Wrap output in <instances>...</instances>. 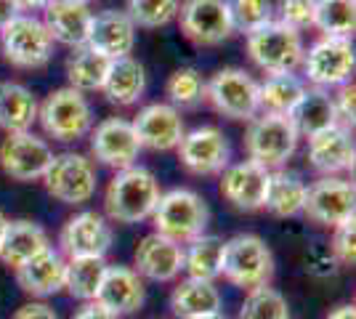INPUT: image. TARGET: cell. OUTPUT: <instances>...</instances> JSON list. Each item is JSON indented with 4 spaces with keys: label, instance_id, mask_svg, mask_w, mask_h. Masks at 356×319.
Returning a JSON list of instances; mask_svg holds the SVG:
<instances>
[{
    "label": "cell",
    "instance_id": "cell-13",
    "mask_svg": "<svg viewBox=\"0 0 356 319\" xmlns=\"http://www.w3.org/2000/svg\"><path fill=\"white\" fill-rule=\"evenodd\" d=\"M178 163L192 176H221L223 167L232 163V144L221 128L200 125L186 131L176 147Z\"/></svg>",
    "mask_w": 356,
    "mask_h": 319
},
{
    "label": "cell",
    "instance_id": "cell-23",
    "mask_svg": "<svg viewBox=\"0 0 356 319\" xmlns=\"http://www.w3.org/2000/svg\"><path fill=\"white\" fill-rule=\"evenodd\" d=\"M138 27L134 19L118 11V8H104L99 14H93L88 32V46L99 54H104L106 59H122V56H134Z\"/></svg>",
    "mask_w": 356,
    "mask_h": 319
},
{
    "label": "cell",
    "instance_id": "cell-24",
    "mask_svg": "<svg viewBox=\"0 0 356 319\" xmlns=\"http://www.w3.org/2000/svg\"><path fill=\"white\" fill-rule=\"evenodd\" d=\"M64 274H67V256L51 245L40 256L16 269V282L32 298H51L64 290Z\"/></svg>",
    "mask_w": 356,
    "mask_h": 319
},
{
    "label": "cell",
    "instance_id": "cell-2",
    "mask_svg": "<svg viewBox=\"0 0 356 319\" xmlns=\"http://www.w3.org/2000/svg\"><path fill=\"white\" fill-rule=\"evenodd\" d=\"M149 221L157 234H163L178 245H186L208 231L210 208L205 197L197 195L194 189L176 186V189H168L160 195Z\"/></svg>",
    "mask_w": 356,
    "mask_h": 319
},
{
    "label": "cell",
    "instance_id": "cell-40",
    "mask_svg": "<svg viewBox=\"0 0 356 319\" xmlns=\"http://www.w3.org/2000/svg\"><path fill=\"white\" fill-rule=\"evenodd\" d=\"M314 14H316V0H277L274 3V19L298 32L314 30Z\"/></svg>",
    "mask_w": 356,
    "mask_h": 319
},
{
    "label": "cell",
    "instance_id": "cell-48",
    "mask_svg": "<svg viewBox=\"0 0 356 319\" xmlns=\"http://www.w3.org/2000/svg\"><path fill=\"white\" fill-rule=\"evenodd\" d=\"M325 319H356V306L354 304H341L335 306Z\"/></svg>",
    "mask_w": 356,
    "mask_h": 319
},
{
    "label": "cell",
    "instance_id": "cell-29",
    "mask_svg": "<svg viewBox=\"0 0 356 319\" xmlns=\"http://www.w3.org/2000/svg\"><path fill=\"white\" fill-rule=\"evenodd\" d=\"M38 104L40 101L24 83L0 80V131H32V125L38 122Z\"/></svg>",
    "mask_w": 356,
    "mask_h": 319
},
{
    "label": "cell",
    "instance_id": "cell-28",
    "mask_svg": "<svg viewBox=\"0 0 356 319\" xmlns=\"http://www.w3.org/2000/svg\"><path fill=\"white\" fill-rule=\"evenodd\" d=\"M287 117L296 125V131L300 138H309V136H314V133L330 128V125H335V122H338V115H335L332 91L306 85L303 96L298 99V104L293 106V112H290Z\"/></svg>",
    "mask_w": 356,
    "mask_h": 319
},
{
    "label": "cell",
    "instance_id": "cell-47",
    "mask_svg": "<svg viewBox=\"0 0 356 319\" xmlns=\"http://www.w3.org/2000/svg\"><path fill=\"white\" fill-rule=\"evenodd\" d=\"M16 14H19V8H16L14 0H0V30H3Z\"/></svg>",
    "mask_w": 356,
    "mask_h": 319
},
{
    "label": "cell",
    "instance_id": "cell-17",
    "mask_svg": "<svg viewBox=\"0 0 356 319\" xmlns=\"http://www.w3.org/2000/svg\"><path fill=\"white\" fill-rule=\"evenodd\" d=\"M268 173L264 165L252 163V160H237L223 167L218 176V192L226 205H232L239 213H258L264 211V199H266Z\"/></svg>",
    "mask_w": 356,
    "mask_h": 319
},
{
    "label": "cell",
    "instance_id": "cell-33",
    "mask_svg": "<svg viewBox=\"0 0 356 319\" xmlns=\"http://www.w3.org/2000/svg\"><path fill=\"white\" fill-rule=\"evenodd\" d=\"M112 59H106L104 54L93 51L90 46L74 48L70 59L64 64V75H67V85H72L80 93H96L102 91L109 72Z\"/></svg>",
    "mask_w": 356,
    "mask_h": 319
},
{
    "label": "cell",
    "instance_id": "cell-52",
    "mask_svg": "<svg viewBox=\"0 0 356 319\" xmlns=\"http://www.w3.org/2000/svg\"><path fill=\"white\" fill-rule=\"evenodd\" d=\"M157 319H165V317H157Z\"/></svg>",
    "mask_w": 356,
    "mask_h": 319
},
{
    "label": "cell",
    "instance_id": "cell-49",
    "mask_svg": "<svg viewBox=\"0 0 356 319\" xmlns=\"http://www.w3.org/2000/svg\"><path fill=\"white\" fill-rule=\"evenodd\" d=\"M8 221H11V218H8V215H6V211L0 208V240H3V234H6V227H8Z\"/></svg>",
    "mask_w": 356,
    "mask_h": 319
},
{
    "label": "cell",
    "instance_id": "cell-18",
    "mask_svg": "<svg viewBox=\"0 0 356 319\" xmlns=\"http://www.w3.org/2000/svg\"><path fill=\"white\" fill-rule=\"evenodd\" d=\"M131 122H134L136 138H138L141 149H149V152H173L181 144L184 133H186L181 112L168 101L144 104Z\"/></svg>",
    "mask_w": 356,
    "mask_h": 319
},
{
    "label": "cell",
    "instance_id": "cell-20",
    "mask_svg": "<svg viewBox=\"0 0 356 319\" xmlns=\"http://www.w3.org/2000/svg\"><path fill=\"white\" fill-rule=\"evenodd\" d=\"M134 269L141 274L144 282H176L184 272V245L152 231L136 245Z\"/></svg>",
    "mask_w": 356,
    "mask_h": 319
},
{
    "label": "cell",
    "instance_id": "cell-4",
    "mask_svg": "<svg viewBox=\"0 0 356 319\" xmlns=\"http://www.w3.org/2000/svg\"><path fill=\"white\" fill-rule=\"evenodd\" d=\"M274 272H277L274 253L264 237L252 231H242V234H234L232 240H226L221 277L229 285L248 293L261 285H271Z\"/></svg>",
    "mask_w": 356,
    "mask_h": 319
},
{
    "label": "cell",
    "instance_id": "cell-51",
    "mask_svg": "<svg viewBox=\"0 0 356 319\" xmlns=\"http://www.w3.org/2000/svg\"><path fill=\"white\" fill-rule=\"evenodd\" d=\"M83 3H88V6H90V3H93V0H83Z\"/></svg>",
    "mask_w": 356,
    "mask_h": 319
},
{
    "label": "cell",
    "instance_id": "cell-10",
    "mask_svg": "<svg viewBox=\"0 0 356 319\" xmlns=\"http://www.w3.org/2000/svg\"><path fill=\"white\" fill-rule=\"evenodd\" d=\"M205 104L221 117L250 122L258 115V80L242 67H223L208 77Z\"/></svg>",
    "mask_w": 356,
    "mask_h": 319
},
{
    "label": "cell",
    "instance_id": "cell-37",
    "mask_svg": "<svg viewBox=\"0 0 356 319\" xmlns=\"http://www.w3.org/2000/svg\"><path fill=\"white\" fill-rule=\"evenodd\" d=\"M237 319H290V304L271 285H261L245 293Z\"/></svg>",
    "mask_w": 356,
    "mask_h": 319
},
{
    "label": "cell",
    "instance_id": "cell-11",
    "mask_svg": "<svg viewBox=\"0 0 356 319\" xmlns=\"http://www.w3.org/2000/svg\"><path fill=\"white\" fill-rule=\"evenodd\" d=\"M176 22L181 35L197 48H216L234 35L226 0H181Z\"/></svg>",
    "mask_w": 356,
    "mask_h": 319
},
{
    "label": "cell",
    "instance_id": "cell-6",
    "mask_svg": "<svg viewBox=\"0 0 356 319\" xmlns=\"http://www.w3.org/2000/svg\"><path fill=\"white\" fill-rule=\"evenodd\" d=\"M298 141H300V136H298L290 117L258 112L245 128L242 147L248 152V160L264 165L266 170H277L293 160Z\"/></svg>",
    "mask_w": 356,
    "mask_h": 319
},
{
    "label": "cell",
    "instance_id": "cell-50",
    "mask_svg": "<svg viewBox=\"0 0 356 319\" xmlns=\"http://www.w3.org/2000/svg\"><path fill=\"white\" fill-rule=\"evenodd\" d=\"M192 319H229V317L223 314V309H221V311H210V314H202V317H192Z\"/></svg>",
    "mask_w": 356,
    "mask_h": 319
},
{
    "label": "cell",
    "instance_id": "cell-45",
    "mask_svg": "<svg viewBox=\"0 0 356 319\" xmlns=\"http://www.w3.org/2000/svg\"><path fill=\"white\" fill-rule=\"evenodd\" d=\"M72 319H120V317H115L112 311H106L102 304L88 301V304H83V309H77V311H74Z\"/></svg>",
    "mask_w": 356,
    "mask_h": 319
},
{
    "label": "cell",
    "instance_id": "cell-42",
    "mask_svg": "<svg viewBox=\"0 0 356 319\" xmlns=\"http://www.w3.org/2000/svg\"><path fill=\"white\" fill-rule=\"evenodd\" d=\"M332 101H335V115L338 122L346 128H354V115H356V88L354 80L351 83H343L338 88H332Z\"/></svg>",
    "mask_w": 356,
    "mask_h": 319
},
{
    "label": "cell",
    "instance_id": "cell-22",
    "mask_svg": "<svg viewBox=\"0 0 356 319\" xmlns=\"http://www.w3.org/2000/svg\"><path fill=\"white\" fill-rule=\"evenodd\" d=\"M43 24L56 46H67L70 51L88 46L93 11L83 0H54L43 8Z\"/></svg>",
    "mask_w": 356,
    "mask_h": 319
},
{
    "label": "cell",
    "instance_id": "cell-44",
    "mask_svg": "<svg viewBox=\"0 0 356 319\" xmlns=\"http://www.w3.org/2000/svg\"><path fill=\"white\" fill-rule=\"evenodd\" d=\"M11 319H59V314L43 301H30V304L19 306Z\"/></svg>",
    "mask_w": 356,
    "mask_h": 319
},
{
    "label": "cell",
    "instance_id": "cell-35",
    "mask_svg": "<svg viewBox=\"0 0 356 319\" xmlns=\"http://www.w3.org/2000/svg\"><path fill=\"white\" fill-rule=\"evenodd\" d=\"M205 88H208V77L197 67H178L165 80L168 104L176 106L178 112H192L205 104Z\"/></svg>",
    "mask_w": 356,
    "mask_h": 319
},
{
    "label": "cell",
    "instance_id": "cell-32",
    "mask_svg": "<svg viewBox=\"0 0 356 319\" xmlns=\"http://www.w3.org/2000/svg\"><path fill=\"white\" fill-rule=\"evenodd\" d=\"M306 91V80L298 72L266 75L258 83V112L266 115H290L298 99Z\"/></svg>",
    "mask_w": 356,
    "mask_h": 319
},
{
    "label": "cell",
    "instance_id": "cell-1",
    "mask_svg": "<svg viewBox=\"0 0 356 319\" xmlns=\"http://www.w3.org/2000/svg\"><path fill=\"white\" fill-rule=\"evenodd\" d=\"M163 195L157 176L144 165L115 170L104 189V215L112 224H141L149 221Z\"/></svg>",
    "mask_w": 356,
    "mask_h": 319
},
{
    "label": "cell",
    "instance_id": "cell-16",
    "mask_svg": "<svg viewBox=\"0 0 356 319\" xmlns=\"http://www.w3.org/2000/svg\"><path fill=\"white\" fill-rule=\"evenodd\" d=\"M115 243V229L112 221L104 213L99 211H77L64 221L59 231V250L67 259H77V256H102L112 250Z\"/></svg>",
    "mask_w": 356,
    "mask_h": 319
},
{
    "label": "cell",
    "instance_id": "cell-8",
    "mask_svg": "<svg viewBox=\"0 0 356 319\" xmlns=\"http://www.w3.org/2000/svg\"><path fill=\"white\" fill-rule=\"evenodd\" d=\"M356 69V54L351 38H330L322 35L316 38L312 46L303 51L300 61V77L306 80V85L314 88H338L343 83L354 80Z\"/></svg>",
    "mask_w": 356,
    "mask_h": 319
},
{
    "label": "cell",
    "instance_id": "cell-14",
    "mask_svg": "<svg viewBox=\"0 0 356 319\" xmlns=\"http://www.w3.org/2000/svg\"><path fill=\"white\" fill-rule=\"evenodd\" d=\"M356 189L346 176H319L306 189L303 215L316 227L335 229L338 224L354 218Z\"/></svg>",
    "mask_w": 356,
    "mask_h": 319
},
{
    "label": "cell",
    "instance_id": "cell-31",
    "mask_svg": "<svg viewBox=\"0 0 356 319\" xmlns=\"http://www.w3.org/2000/svg\"><path fill=\"white\" fill-rule=\"evenodd\" d=\"M223 245L218 234H200L197 240L184 245V274L192 279L216 282L223 272Z\"/></svg>",
    "mask_w": 356,
    "mask_h": 319
},
{
    "label": "cell",
    "instance_id": "cell-12",
    "mask_svg": "<svg viewBox=\"0 0 356 319\" xmlns=\"http://www.w3.org/2000/svg\"><path fill=\"white\" fill-rule=\"evenodd\" d=\"M51 160H54L51 141L35 131L6 133V138L0 141V170L11 181H40Z\"/></svg>",
    "mask_w": 356,
    "mask_h": 319
},
{
    "label": "cell",
    "instance_id": "cell-38",
    "mask_svg": "<svg viewBox=\"0 0 356 319\" xmlns=\"http://www.w3.org/2000/svg\"><path fill=\"white\" fill-rule=\"evenodd\" d=\"M181 0H128L125 14L141 30H160L176 22Z\"/></svg>",
    "mask_w": 356,
    "mask_h": 319
},
{
    "label": "cell",
    "instance_id": "cell-30",
    "mask_svg": "<svg viewBox=\"0 0 356 319\" xmlns=\"http://www.w3.org/2000/svg\"><path fill=\"white\" fill-rule=\"evenodd\" d=\"M223 295L216 288V282H205V279H181L173 293H170V311L176 319H192L202 317L210 311H221Z\"/></svg>",
    "mask_w": 356,
    "mask_h": 319
},
{
    "label": "cell",
    "instance_id": "cell-19",
    "mask_svg": "<svg viewBox=\"0 0 356 319\" xmlns=\"http://www.w3.org/2000/svg\"><path fill=\"white\" fill-rule=\"evenodd\" d=\"M306 157H309V165L319 176H343V173L354 170V131L335 122L325 131L314 133L309 136Z\"/></svg>",
    "mask_w": 356,
    "mask_h": 319
},
{
    "label": "cell",
    "instance_id": "cell-39",
    "mask_svg": "<svg viewBox=\"0 0 356 319\" xmlns=\"http://www.w3.org/2000/svg\"><path fill=\"white\" fill-rule=\"evenodd\" d=\"M234 32L250 35L264 24L274 22V3L271 0H226Z\"/></svg>",
    "mask_w": 356,
    "mask_h": 319
},
{
    "label": "cell",
    "instance_id": "cell-34",
    "mask_svg": "<svg viewBox=\"0 0 356 319\" xmlns=\"http://www.w3.org/2000/svg\"><path fill=\"white\" fill-rule=\"evenodd\" d=\"M106 259L102 256H77L67 259V274H64V290L74 301H96V293L102 288V279L106 274Z\"/></svg>",
    "mask_w": 356,
    "mask_h": 319
},
{
    "label": "cell",
    "instance_id": "cell-21",
    "mask_svg": "<svg viewBox=\"0 0 356 319\" xmlns=\"http://www.w3.org/2000/svg\"><path fill=\"white\" fill-rule=\"evenodd\" d=\"M96 304H102L115 317H128L141 311L147 304V282L134 266L109 263L102 279V288L96 293Z\"/></svg>",
    "mask_w": 356,
    "mask_h": 319
},
{
    "label": "cell",
    "instance_id": "cell-27",
    "mask_svg": "<svg viewBox=\"0 0 356 319\" xmlns=\"http://www.w3.org/2000/svg\"><path fill=\"white\" fill-rule=\"evenodd\" d=\"M306 189H309V183L303 181V176L296 173V170H290V167L271 170L268 173L264 211L271 213L274 218H296V215H303Z\"/></svg>",
    "mask_w": 356,
    "mask_h": 319
},
{
    "label": "cell",
    "instance_id": "cell-5",
    "mask_svg": "<svg viewBox=\"0 0 356 319\" xmlns=\"http://www.w3.org/2000/svg\"><path fill=\"white\" fill-rule=\"evenodd\" d=\"M40 183L56 202L70 208H83L99 192V167L83 152L54 154Z\"/></svg>",
    "mask_w": 356,
    "mask_h": 319
},
{
    "label": "cell",
    "instance_id": "cell-46",
    "mask_svg": "<svg viewBox=\"0 0 356 319\" xmlns=\"http://www.w3.org/2000/svg\"><path fill=\"white\" fill-rule=\"evenodd\" d=\"M19 14H43V8L54 0H14Z\"/></svg>",
    "mask_w": 356,
    "mask_h": 319
},
{
    "label": "cell",
    "instance_id": "cell-15",
    "mask_svg": "<svg viewBox=\"0 0 356 319\" xmlns=\"http://www.w3.org/2000/svg\"><path fill=\"white\" fill-rule=\"evenodd\" d=\"M90 160L112 170H122L138 163L141 144L136 138L134 122L125 117H106L102 122H93L88 136Z\"/></svg>",
    "mask_w": 356,
    "mask_h": 319
},
{
    "label": "cell",
    "instance_id": "cell-7",
    "mask_svg": "<svg viewBox=\"0 0 356 319\" xmlns=\"http://www.w3.org/2000/svg\"><path fill=\"white\" fill-rule=\"evenodd\" d=\"M56 43L38 14H16L0 30L3 61L16 69H43L54 59Z\"/></svg>",
    "mask_w": 356,
    "mask_h": 319
},
{
    "label": "cell",
    "instance_id": "cell-41",
    "mask_svg": "<svg viewBox=\"0 0 356 319\" xmlns=\"http://www.w3.org/2000/svg\"><path fill=\"white\" fill-rule=\"evenodd\" d=\"M332 259L338 261L341 269H351L356 263V224L354 218L343 221L338 227L332 229V240H330V247Z\"/></svg>",
    "mask_w": 356,
    "mask_h": 319
},
{
    "label": "cell",
    "instance_id": "cell-9",
    "mask_svg": "<svg viewBox=\"0 0 356 319\" xmlns=\"http://www.w3.org/2000/svg\"><path fill=\"white\" fill-rule=\"evenodd\" d=\"M303 51H306L303 32L293 30L277 19L248 35V56L264 75L298 72Z\"/></svg>",
    "mask_w": 356,
    "mask_h": 319
},
{
    "label": "cell",
    "instance_id": "cell-25",
    "mask_svg": "<svg viewBox=\"0 0 356 319\" xmlns=\"http://www.w3.org/2000/svg\"><path fill=\"white\" fill-rule=\"evenodd\" d=\"M51 247V237L45 227H40L32 218H14L8 221L6 234L0 240V261L8 269H19L27 261H32L35 256H40L43 250Z\"/></svg>",
    "mask_w": 356,
    "mask_h": 319
},
{
    "label": "cell",
    "instance_id": "cell-43",
    "mask_svg": "<svg viewBox=\"0 0 356 319\" xmlns=\"http://www.w3.org/2000/svg\"><path fill=\"white\" fill-rule=\"evenodd\" d=\"M306 272L312 277L327 279V277H335L341 272V266H338V261L332 259V253L327 247H314L312 253L306 256Z\"/></svg>",
    "mask_w": 356,
    "mask_h": 319
},
{
    "label": "cell",
    "instance_id": "cell-36",
    "mask_svg": "<svg viewBox=\"0 0 356 319\" xmlns=\"http://www.w3.org/2000/svg\"><path fill=\"white\" fill-rule=\"evenodd\" d=\"M314 30L330 38H354L356 0H316Z\"/></svg>",
    "mask_w": 356,
    "mask_h": 319
},
{
    "label": "cell",
    "instance_id": "cell-3",
    "mask_svg": "<svg viewBox=\"0 0 356 319\" xmlns=\"http://www.w3.org/2000/svg\"><path fill=\"white\" fill-rule=\"evenodd\" d=\"M38 125L48 141L77 144L93 128V106L86 93L74 91L72 85H61L38 104Z\"/></svg>",
    "mask_w": 356,
    "mask_h": 319
},
{
    "label": "cell",
    "instance_id": "cell-26",
    "mask_svg": "<svg viewBox=\"0 0 356 319\" xmlns=\"http://www.w3.org/2000/svg\"><path fill=\"white\" fill-rule=\"evenodd\" d=\"M149 85L147 67L136 56H122V59H112L109 72L102 85V93L106 96V101L115 106H136Z\"/></svg>",
    "mask_w": 356,
    "mask_h": 319
}]
</instances>
